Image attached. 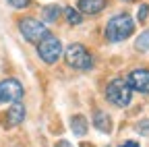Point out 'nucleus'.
Returning a JSON list of instances; mask_svg holds the SVG:
<instances>
[{
	"label": "nucleus",
	"mask_w": 149,
	"mask_h": 147,
	"mask_svg": "<svg viewBox=\"0 0 149 147\" xmlns=\"http://www.w3.org/2000/svg\"><path fill=\"white\" fill-rule=\"evenodd\" d=\"M23 120H25V106H23V102H15L6 110V114H2V126L4 128L19 126Z\"/></svg>",
	"instance_id": "0eeeda50"
},
{
	"label": "nucleus",
	"mask_w": 149,
	"mask_h": 147,
	"mask_svg": "<svg viewBox=\"0 0 149 147\" xmlns=\"http://www.w3.org/2000/svg\"><path fill=\"white\" fill-rule=\"evenodd\" d=\"M19 31H21L23 38H25L27 42H31V44H40L44 38H48V35H50L48 27H46L44 23H40V21L31 19V17L19 21Z\"/></svg>",
	"instance_id": "20e7f679"
},
{
	"label": "nucleus",
	"mask_w": 149,
	"mask_h": 147,
	"mask_svg": "<svg viewBox=\"0 0 149 147\" xmlns=\"http://www.w3.org/2000/svg\"><path fill=\"white\" fill-rule=\"evenodd\" d=\"M124 2H130V0H124Z\"/></svg>",
	"instance_id": "aec40b11"
},
{
	"label": "nucleus",
	"mask_w": 149,
	"mask_h": 147,
	"mask_svg": "<svg viewBox=\"0 0 149 147\" xmlns=\"http://www.w3.org/2000/svg\"><path fill=\"white\" fill-rule=\"evenodd\" d=\"M56 147H72V145H70L68 141H60V143H58V145H56Z\"/></svg>",
	"instance_id": "6ab92c4d"
},
{
	"label": "nucleus",
	"mask_w": 149,
	"mask_h": 147,
	"mask_svg": "<svg viewBox=\"0 0 149 147\" xmlns=\"http://www.w3.org/2000/svg\"><path fill=\"white\" fill-rule=\"evenodd\" d=\"M137 50H141V52L149 50V29L143 31V33L139 35V40H137Z\"/></svg>",
	"instance_id": "4468645a"
},
{
	"label": "nucleus",
	"mask_w": 149,
	"mask_h": 147,
	"mask_svg": "<svg viewBox=\"0 0 149 147\" xmlns=\"http://www.w3.org/2000/svg\"><path fill=\"white\" fill-rule=\"evenodd\" d=\"M6 2H8L13 8H27V6H29V0H6Z\"/></svg>",
	"instance_id": "dca6fc26"
},
{
	"label": "nucleus",
	"mask_w": 149,
	"mask_h": 147,
	"mask_svg": "<svg viewBox=\"0 0 149 147\" xmlns=\"http://www.w3.org/2000/svg\"><path fill=\"white\" fill-rule=\"evenodd\" d=\"M106 98L110 104H114L118 108H126L130 104V98H133V89L128 87L126 79H112L106 87Z\"/></svg>",
	"instance_id": "f03ea898"
},
{
	"label": "nucleus",
	"mask_w": 149,
	"mask_h": 147,
	"mask_svg": "<svg viewBox=\"0 0 149 147\" xmlns=\"http://www.w3.org/2000/svg\"><path fill=\"white\" fill-rule=\"evenodd\" d=\"M128 87L135 89V91H141V93H149V70L147 68H137L128 75L126 79Z\"/></svg>",
	"instance_id": "6e6552de"
},
{
	"label": "nucleus",
	"mask_w": 149,
	"mask_h": 147,
	"mask_svg": "<svg viewBox=\"0 0 149 147\" xmlns=\"http://www.w3.org/2000/svg\"><path fill=\"white\" fill-rule=\"evenodd\" d=\"M64 58H66L68 66L79 68V70H87V68L93 66V56L87 52V48L81 46V44H70L66 48V52H64Z\"/></svg>",
	"instance_id": "7ed1b4c3"
},
{
	"label": "nucleus",
	"mask_w": 149,
	"mask_h": 147,
	"mask_svg": "<svg viewBox=\"0 0 149 147\" xmlns=\"http://www.w3.org/2000/svg\"><path fill=\"white\" fill-rule=\"evenodd\" d=\"M60 6H56V4H50L44 8V17H46V23H56L58 21V17H60Z\"/></svg>",
	"instance_id": "ddd939ff"
},
{
	"label": "nucleus",
	"mask_w": 149,
	"mask_h": 147,
	"mask_svg": "<svg viewBox=\"0 0 149 147\" xmlns=\"http://www.w3.org/2000/svg\"><path fill=\"white\" fill-rule=\"evenodd\" d=\"M133 31H135V21L130 19L126 13H122V15H116V17H112V19L108 21V25H106V40L122 42V40L130 38Z\"/></svg>",
	"instance_id": "f257e3e1"
},
{
	"label": "nucleus",
	"mask_w": 149,
	"mask_h": 147,
	"mask_svg": "<svg viewBox=\"0 0 149 147\" xmlns=\"http://www.w3.org/2000/svg\"><path fill=\"white\" fill-rule=\"evenodd\" d=\"M108 0H79L77 2V10L81 15H97L106 8Z\"/></svg>",
	"instance_id": "1a4fd4ad"
},
{
	"label": "nucleus",
	"mask_w": 149,
	"mask_h": 147,
	"mask_svg": "<svg viewBox=\"0 0 149 147\" xmlns=\"http://www.w3.org/2000/svg\"><path fill=\"white\" fill-rule=\"evenodd\" d=\"M93 126H95L100 133H110V131H112V118H110L106 112L97 110V112L93 114Z\"/></svg>",
	"instance_id": "9d476101"
},
{
	"label": "nucleus",
	"mask_w": 149,
	"mask_h": 147,
	"mask_svg": "<svg viewBox=\"0 0 149 147\" xmlns=\"http://www.w3.org/2000/svg\"><path fill=\"white\" fill-rule=\"evenodd\" d=\"M147 15H149V4H141V6H139V13H137L139 23H143V21L147 19Z\"/></svg>",
	"instance_id": "2eb2a0df"
},
{
	"label": "nucleus",
	"mask_w": 149,
	"mask_h": 147,
	"mask_svg": "<svg viewBox=\"0 0 149 147\" xmlns=\"http://www.w3.org/2000/svg\"><path fill=\"white\" fill-rule=\"evenodd\" d=\"M37 54H40V58L46 64H56L58 58L62 56V44H60V40L54 38V35L44 38L40 44H37Z\"/></svg>",
	"instance_id": "39448f33"
},
{
	"label": "nucleus",
	"mask_w": 149,
	"mask_h": 147,
	"mask_svg": "<svg viewBox=\"0 0 149 147\" xmlns=\"http://www.w3.org/2000/svg\"><path fill=\"white\" fill-rule=\"evenodd\" d=\"M120 147H139V143H135V141H126V143H122Z\"/></svg>",
	"instance_id": "a211bd4d"
},
{
	"label": "nucleus",
	"mask_w": 149,
	"mask_h": 147,
	"mask_svg": "<svg viewBox=\"0 0 149 147\" xmlns=\"http://www.w3.org/2000/svg\"><path fill=\"white\" fill-rule=\"evenodd\" d=\"M87 126H89V122H87V118L83 114H77V116L70 118V131H72V135L83 137L87 133Z\"/></svg>",
	"instance_id": "9b49d317"
},
{
	"label": "nucleus",
	"mask_w": 149,
	"mask_h": 147,
	"mask_svg": "<svg viewBox=\"0 0 149 147\" xmlns=\"http://www.w3.org/2000/svg\"><path fill=\"white\" fill-rule=\"evenodd\" d=\"M23 98V85L17 79L0 81V104H15Z\"/></svg>",
	"instance_id": "423d86ee"
},
{
	"label": "nucleus",
	"mask_w": 149,
	"mask_h": 147,
	"mask_svg": "<svg viewBox=\"0 0 149 147\" xmlns=\"http://www.w3.org/2000/svg\"><path fill=\"white\" fill-rule=\"evenodd\" d=\"M64 17H66L68 25H79V23L83 21V15H81L77 8H72V6H66V8H64Z\"/></svg>",
	"instance_id": "f8f14e48"
},
{
	"label": "nucleus",
	"mask_w": 149,
	"mask_h": 147,
	"mask_svg": "<svg viewBox=\"0 0 149 147\" xmlns=\"http://www.w3.org/2000/svg\"><path fill=\"white\" fill-rule=\"evenodd\" d=\"M137 131H139V135H149V120H141L137 124Z\"/></svg>",
	"instance_id": "f3484780"
}]
</instances>
